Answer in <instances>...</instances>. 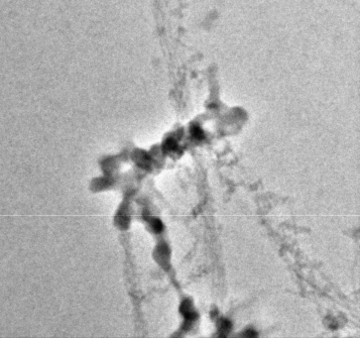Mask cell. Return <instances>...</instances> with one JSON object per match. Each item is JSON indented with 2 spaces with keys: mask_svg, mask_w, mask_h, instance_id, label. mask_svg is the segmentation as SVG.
<instances>
[{
  "mask_svg": "<svg viewBox=\"0 0 360 338\" xmlns=\"http://www.w3.org/2000/svg\"><path fill=\"white\" fill-rule=\"evenodd\" d=\"M191 133H192V136H194V137L196 139V140H202V139L204 138V134H203V131L200 130L199 127L192 128Z\"/></svg>",
  "mask_w": 360,
  "mask_h": 338,
  "instance_id": "2",
  "label": "cell"
},
{
  "mask_svg": "<svg viewBox=\"0 0 360 338\" xmlns=\"http://www.w3.org/2000/svg\"><path fill=\"white\" fill-rule=\"evenodd\" d=\"M244 335H246V336H251V337H253V336H257V333L255 332L254 330H247L245 333H244Z\"/></svg>",
  "mask_w": 360,
  "mask_h": 338,
  "instance_id": "3",
  "label": "cell"
},
{
  "mask_svg": "<svg viewBox=\"0 0 360 338\" xmlns=\"http://www.w3.org/2000/svg\"><path fill=\"white\" fill-rule=\"evenodd\" d=\"M231 329V323L227 319H221L220 321V331L224 333L223 335H226L229 332V330Z\"/></svg>",
  "mask_w": 360,
  "mask_h": 338,
  "instance_id": "1",
  "label": "cell"
}]
</instances>
